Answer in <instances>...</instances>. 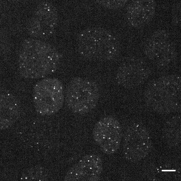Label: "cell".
<instances>
[{
  "instance_id": "3957f363",
  "label": "cell",
  "mask_w": 181,
  "mask_h": 181,
  "mask_svg": "<svg viewBox=\"0 0 181 181\" xmlns=\"http://www.w3.org/2000/svg\"><path fill=\"white\" fill-rule=\"evenodd\" d=\"M80 50L86 58L106 60L111 57V39L107 32L100 29L85 30L80 35Z\"/></svg>"
},
{
  "instance_id": "277c9868",
  "label": "cell",
  "mask_w": 181,
  "mask_h": 181,
  "mask_svg": "<svg viewBox=\"0 0 181 181\" xmlns=\"http://www.w3.org/2000/svg\"><path fill=\"white\" fill-rule=\"evenodd\" d=\"M121 132L118 121L112 116H106L96 123L93 130V137L101 151L110 155L115 153L119 148Z\"/></svg>"
},
{
  "instance_id": "7a4b0ae2",
  "label": "cell",
  "mask_w": 181,
  "mask_h": 181,
  "mask_svg": "<svg viewBox=\"0 0 181 181\" xmlns=\"http://www.w3.org/2000/svg\"><path fill=\"white\" fill-rule=\"evenodd\" d=\"M32 99L36 112L42 115H50L58 112L64 100L63 86L59 79L44 78L34 86Z\"/></svg>"
},
{
  "instance_id": "8992f818",
  "label": "cell",
  "mask_w": 181,
  "mask_h": 181,
  "mask_svg": "<svg viewBox=\"0 0 181 181\" xmlns=\"http://www.w3.org/2000/svg\"><path fill=\"white\" fill-rule=\"evenodd\" d=\"M20 61L19 74L25 78H42L51 75L57 69V59L49 56L44 58L35 57L22 58Z\"/></svg>"
},
{
  "instance_id": "5b68a950",
  "label": "cell",
  "mask_w": 181,
  "mask_h": 181,
  "mask_svg": "<svg viewBox=\"0 0 181 181\" xmlns=\"http://www.w3.org/2000/svg\"><path fill=\"white\" fill-rule=\"evenodd\" d=\"M103 168V162L95 154L85 155L67 172L65 181H96L100 179Z\"/></svg>"
},
{
  "instance_id": "6da1fadb",
  "label": "cell",
  "mask_w": 181,
  "mask_h": 181,
  "mask_svg": "<svg viewBox=\"0 0 181 181\" xmlns=\"http://www.w3.org/2000/svg\"><path fill=\"white\" fill-rule=\"evenodd\" d=\"M100 90L95 82L76 77L68 83L65 92L66 102L74 113L83 114L93 110L99 100Z\"/></svg>"
}]
</instances>
